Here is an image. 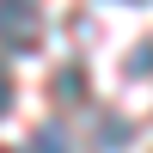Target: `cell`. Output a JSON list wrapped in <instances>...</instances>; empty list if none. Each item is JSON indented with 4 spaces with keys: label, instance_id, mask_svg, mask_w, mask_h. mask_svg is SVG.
Instances as JSON below:
<instances>
[{
    "label": "cell",
    "instance_id": "6da1fadb",
    "mask_svg": "<svg viewBox=\"0 0 153 153\" xmlns=\"http://www.w3.org/2000/svg\"><path fill=\"white\" fill-rule=\"evenodd\" d=\"M0 43L12 55L43 43V19H37V0H0Z\"/></svg>",
    "mask_w": 153,
    "mask_h": 153
},
{
    "label": "cell",
    "instance_id": "3957f363",
    "mask_svg": "<svg viewBox=\"0 0 153 153\" xmlns=\"http://www.w3.org/2000/svg\"><path fill=\"white\" fill-rule=\"evenodd\" d=\"M135 74H153V43H141V49L129 55V80H135Z\"/></svg>",
    "mask_w": 153,
    "mask_h": 153
},
{
    "label": "cell",
    "instance_id": "7a4b0ae2",
    "mask_svg": "<svg viewBox=\"0 0 153 153\" xmlns=\"http://www.w3.org/2000/svg\"><path fill=\"white\" fill-rule=\"evenodd\" d=\"M31 153H68V135H61V123H43V129L31 135Z\"/></svg>",
    "mask_w": 153,
    "mask_h": 153
},
{
    "label": "cell",
    "instance_id": "277c9868",
    "mask_svg": "<svg viewBox=\"0 0 153 153\" xmlns=\"http://www.w3.org/2000/svg\"><path fill=\"white\" fill-rule=\"evenodd\" d=\"M6 110H12V74L0 68V117H6Z\"/></svg>",
    "mask_w": 153,
    "mask_h": 153
}]
</instances>
